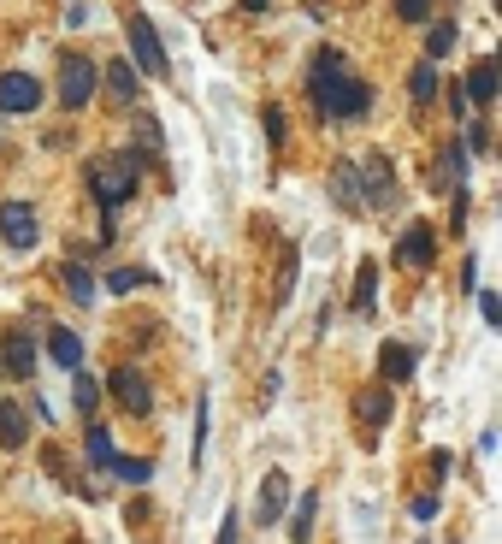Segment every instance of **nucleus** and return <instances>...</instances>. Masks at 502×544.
Here are the masks:
<instances>
[{"mask_svg": "<svg viewBox=\"0 0 502 544\" xmlns=\"http://www.w3.org/2000/svg\"><path fill=\"white\" fill-rule=\"evenodd\" d=\"M260 6H266V0H243V12H260Z\"/></svg>", "mask_w": 502, "mask_h": 544, "instance_id": "obj_35", "label": "nucleus"}, {"mask_svg": "<svg viewBox=\"0 0 502 544\" xmlns=\"http://www.w3.org/2000/svg\"><path fill=\"white\" fill-rule=\"evenodd\" d=\"M432 255H438L432 225H420V219H414V225L402 231V243H396V267H402V272H426V267H432Z\"/></svg>", "mask_w": 502, "mask_h": 544, "instance_id": "obj_7", "label": "nucleus"}, {"mask_svg": "<svg viewBox=\"0 0 502 544\" xmlns=\"http://www.w3.org/2000/svg\"><path fill=\"white\" fill-rule=\"evenodd\" d=\"M290 544H308L314 539V521H319V491H302V497H290Z\"/></svg>", "mask_w": 502, "mask_h": 544, "instance_id": "obj_13", "label": "nucleus"}, {"mask_svg": "<svg viewBox=\"0 0 502 544\" xmlns=\"http://www.w3.org/2000/svg\"><path fill=\"white\" fill-rule=\"evenodd\" d=\"M95 60H83V54H65L60 60V101L65 107H89V95H95Z\"/></svg>", "mask_w": 502, "mask_h": 544, "instance_id": "obj_4", "label": "nucleus"}, {"mask_svg": "<svg viewBox=\"0 0 502 544\" xmlns=\"http://www.w3.org/2000/svg\"><path fill=\"white\" fill-rule=\"evenodd\" d=\"M107 468H113L119 479H130V485H148V479H154V468H148V462H125V456H113Z\"/></svg>", "mask_w": 502, "mask_h": 544, "instance_id": "obj_27", "label": "nucleus"}, {"mask_svg": "<svg viewBox=\"0 0 502 544\" xmlns=\"http://www.w3.org/2000/svg\"><path fill=\"white\" fill-rule=\"evenodd\" d=\"M355 414H361V420H367V426H390V391H384V385H373V391H361V397H355Z\"/></svg>", "mask_w": 502, "mask_h": 544, "instance_id": "obj_17", "label": "nucleus"}, {"mask_svg": "<svg viewBox=\"0 0 502 544\" xmlns=\"http://www.w3.org/2000/svg\"><path fill=\"white\" fill-rule=\"evenodd\" d=\"M107 89H113L119 101H136V89H142L136 66H130V60H113V66H107Z\"/></svg>", "mask_w": 502, "mask_h": 544, "instance_id": "obj_20", "label": "nucleus"}, {"mask_svg": "<svg viewBox=\"0 0 502 544\" xmlns=\"http://www.w3.org/2000/svg\"><path fill=\"white\" fill-rule=\"evenodd\" d=\"M130 48H136V60L148 66V77H166V48H160V36H154V24L136 12L130 18Z\"/></svg>", "mask_w": 502, "mask_h": 544, "instance_id": "obj_10", "label": "nucleus"}, {"mask_svg": "<svg viewBox=\"0 0 502 544\" xmlns=\"http://www.w3.org/2000/svg\"><path fill=\"white\" fill-rule=\"evenodd\" d=\"M378 361H384V379H390V385H402V379H414V361H420V355H414L408 343H384V349H378Z\"/></svg>", "mask_w": 502, "mask_h": 544, "instance_id": "obj_15", "label": "nucleus"}, {"mask_svg": "<svg viewBox=\"0 0 502 544\" xmlns=\"http://www.w3.org/2000/svg\"><path fill=\"white\" fill-rule=\"evenodd\" d=\"M30 367H36V343H30V332L18 326V332L0 338V373H6V379H30Z\"/></svg>", "mask_w": 502, "mask_h": 544, "instance_id": "obj_9", "label": "nucleus"}, {"mask_svg": "<svg viewBox=\"0 0 502 544\" xmlns=\"http://www.w3.org/2000/svg\"><path fill=\"white\" fill-rule=\"evenodd\" d=\"M136 142H142V148H160V125H154V119H136Z\"/></svg>", "mask_w": 502, "mask_h": 544, "instance_id": "obj_30", "label": "nucleus"}, {"mask_svg": "<svg viewBox=\"0 0 502 544\" xmlns=\"http://www.w3.org/2000/svg\"><path fill=\"white\" fill-rule=\"evenodd\" d=\"M83 450H89V456H83L89 468H107V462H113V438H107V426H89V444H83Z\"/></svg>", "mask_w": 502, "mask_h": 544, "instance_id": "obj_23", "label": "nucleus"}, {"mask_svg": "<svg viewBox=\"0 0 502 544\" xmlns=\"http://www.w3.org/2000/svg\"><path fill=\"white\" fill-rule=\"evenodd\" d=\"M213 544H237V509H231V515L219 521V539H213Z\"/></svg>", "mask_w": 502, "mask_h": 544, "instance_id": "obj_34", "label": "nucleus"}, {"mask_svg": "<svg viewBox=\"0 0 502 544\" xmlns=\"http://www.w3.org/2000/svg\"><path fill=\"white\" fill-rule=\"evenodd\" d=\"M479 314H485V326H502V302H497V296H491V290L479 296Z\"/></svg>", "mask_w": 502, "mask_h": 544, "instance_id": "obj_31", "label": "nucleus"}, {"mask_svg": "<svg viewBox=\"0 0 502 544\" xmlns=\"http://www.w3.org/2000/svg\"><path fill=\"white\" fill-rule=\"evenodd\" d=\"M42 107V83L30 71H0V113H36Z\"/></svg>", "mask_w": 502, "mask_h": 544, "instance_id": "obj_6", "label": "nucleus"}, {"mask_svg": "<svg viewBox=\"0 0 502 544\" xmlns=\"http://www.w3.org/2000/svg\"><path fill=\"white\" fill-rule=\"evenodd\" d=\"M373 308H378V272L373 261H361V272H355V314L373 320Z\"/></svg>", "mask_w": 502, "mask_h": 544, "instance_id": "obj_18", "label": "nucleus"}, {"mask_svg": "<svg viewBox=\"0 0 502 544\" xmlns=\"http://www.w3.org/2000/svg\"><path fill=\"white\" fill-rule=\"evenodd\" d=\"M449 48H455V24H432V36H426V60L438 66Z\"/></svg>", "mask_w": 502, "mask_h": 544, "instance_id": "obj_25", "label": "nucleus"}, {"mask_svg": "<svg viewBox=\"0 0 502 544\" xmlns=\"http://www.w3.org/2000/svg\"><path fill=\"white\" fill-rule=\"evenodd\" d=\"M107 391H113V403L125 408V414H154V391H148L142 367H130V361H119V367H113Z\"/></svg>", "mask_w": 502, "mask_h": 544, "instance_id": "obj_3", "label": "nucleus"}, {"mask_svg": "<svg viewBox=\"0 0 502 544\" xmlns=\"http://www.w3.org/2000/svg\"><path fill=\"white\" fill-rule=\"evenodd\" d=\"M95 403H101V385L77 367V373H71V408H77V414H95Z\"/></svg>", "mask_w": 502, "mask_h": 544, "instance_id": "obj_22", "label": "nucleus"}, {"mask_svg": "<svg viewBox=\"0 0 502 544\" xmlns=\"http://www.w3.org/2000/svg\"><path fill=\"white\" fill-rule=\"evenodd\" d=\"M467 101H479V107H491L497 101V66L491 60H479V66L467 71V89H461Z\"/></svg>", "mask_w": 502, "mask_h": 544, "instance_id": "obj_16", "label": "nucleus"}, {"mask_svg": "<svg viewBox=\"0 0 502 544\" xmlns=\"http://www.w3.org/2000/svg\"><path fill=\"white\" fill-rule=\"evenodd\" d=\"M284 515H290V479L272 468V474L260 479V503H254V521H260V527H278Z\"/></svg>", "mask_w": 502, "mask_h": 544, "instance_id": "obj_8", "label": "nucleus"}, {"mask_svg": "<svg viewBox=\"0 0 502 544\" xmlns=\"http://www.w3.org/2000/svg\"><path fill=\"white\" fill-rule=\"evenodd\" d=\"M136 154H119V160H101V166H89V190H95V202L107 207V213H119L130 202V190H136Z\"/></svg>", "mask_w": 502, "mask_h": 544, "instance_id": "obj_2", "label": "nucleus"}, {"mask_svg": "<svg viewBox=\"0 0 502 544\" xmlns=\"http://www.w3.org/2000/svg\"><path fill=\"white\" fill-rule=\"evenodd\" d=\"M48 355L60 361L65 373H77V367H83V338H77L71 326H48Z\"/></svg>", "mask_w": 502, "mask_h": 544, "instance_id": "obj_12", "label": "nucleus"}, {"mask_svg": "<svg viewBox=\"0 0 502 544\" xmlns=\"http://www.w3.org/2000/svg\"><path fill=\"white\" fill-rule=\"evenodd\" d=\"M308 95H314V107L337 125V119H361L367 107H373V89L355 77V71L343 66V54L337 48H325L308 71Z\"/></svg>", "mask_w": 502, "mask_h": 544, "instance_id": "obj_1", "label": "nucleus"}, {"mask_svg": "<svg viewBox=\"0 0 502 544\" xmlns=\"http://www.w3.org/2000/svg\"><path fill=\"white\" fill-rule=\"evenodd\" d=\"M396 12H402V18H408V24H420V18H426V12H432V0H396Z\"/></svg>", "mask_w": 502, "mask_h": 544, "instance_id": "obj_29", "label": "nucleus"}, {"mask_svg": "<svg viewBox=\"0 0 502 544\" xmlns=\"http://www.w3.org/2000/svg\"><path fill=\"white\" fill-rule=\"evenodd\" d=\"M107 284H113V290L125 296V290H142V284H154V272H142V267H119L113 278H107Z\"/></svg>", "mask_w": 502, "mask_h": 544, "instance_id": "obj_26", "label": "nucleus"}, {"mask_svg": "<svg viewBox=\"0 0 502 544\" xmlns=\"http://www.w3.org/2000/svg\"><path fill=\"white\" fill-rule=\"evenodd\" d=\"M24 438H30V408L0 403V444H6V450H24Z\"/></svg>", "mask_w": 502, "mask_h": 544, "instance_id": "obj_14", "label": "nucleus"}, {"mask_svg": "<svg viewBox=\"0 0 502 544\" xmlns=\"http://www.w3.org/2000/svg\"><path fill=\"white\" fill-rule=\"evenodd\" d=\"M408 509H414V521H438V491H420V497H414V503H408Z\"/></svg>", "mask_w": 502, "mask_h": 544, "instance_id": "obj_28", "label": "nucleus"}, {"mask_svg": "<svg viewBox=\"0 0 502 544\" xmlns=\"http://www.w3.org/2000/svg\"><path fill=\"white\" fill-rule=\"evenodd\" d=\"M331 196L349 207V213H355V207H367V202H361V166H355V160H337V166H331Z\"/></svg>", "mask_w": 502, "mask_h": 544, "instance_id": "obj_11", "label": "nucleus"}, {"mask_svg": "<svg viewBox=\"0 0 502 544\" xmlns=\"http://www.w3.org/2000/svg\"><path fill=\"white\" fill-rule=\"evenodd\" d=\"M0 237H6V249H36V237H42L36 207L30 202H6L0 207Z\"/></svg>", "mask_w": 502, "mask_h": 544, "instance_id": "obj_5", "label": "nucleus"}, {"mask_svg": "<svg viewBox=\"0 0 502 544\" xmlns=\"http://www.w3.org/2000/svg\"><path fill=\"white\" fill-rule=\"evenodd\" d=\"M65 290H71V296H77V302H89V296H95V278H89V267H77V261H65Z\"/></svg>", "mask_w": 502, "mask_h": 544, "instance_id": "obj_24", "label": "nucleus"}, {"mask_svg": "<svg viewBox=\"0 0 502 544\" xmlns=\"http://www.w3.org/2000/svg\"><path fill=\"white\" fill-rule=\"evenodd\" d=\"M296 267H302V249H284V261H278V284H272V308L290 302V290H296Z\"/></svg>", "mask_w": 502, "mask_h": 544, "instance_id": "obj_19", "label": "nucleus"}, {"mask_svg": "<svg viewBox=\"0 0 502 544\" xmlns=\"http://www.w3.org/2000/svg\"><path fill=\"white\" fill-rule=\"evenodd\" d=\"M467 148H491V131H485V119H473V125H467Z\"/></svg>", "mask_w": 502, "mask_h": 544, "instance_id": "obj_33", "label": "nucleus"}, {"mask_svg": "<svg viewBox=\"0 0 502 544\" xmlns=\"http://www.w3.org/2000/svg\"><path fill=\"white\" fill-rule=\"evenodd\" d=\"M266 136L284 142V107H266Z\"/></svg>", "mask_w": 502, "mask_h": 544, "instance_id": "obj_32", "label": "nucleus"}, {"mask_svg": "<svg viewBox=\"0 0 502 544\" xmlns=\"http://www.w3.org/2000/svg\"><path fill=\"white\" fill-rule=\"evenodd\" d=\"M408 95H414L420 107H426V101L438 95V66H432V60H420V66L408 71Z\"/></svg>", "mask_w": 502, "mask_h": 544, "instance_id": "obj_21", "label": "nucleus"}]
</instances>
